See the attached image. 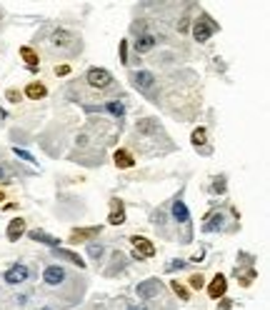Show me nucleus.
Masks as SVG:
<instances>
[{
	"label": "nucleus",
	"instance_id": "393cba45",
	"mask_svg": "<svg viewBox=\"0 0 270 310\" xmlns=\"http://www.w3.org/2000/svg\"><path fill=\"white\" fill-rule=\"evenodd\" d=\"M235 275H240V283H243V285H250L253 278H258V273L253 270V268H250V270H243V273L235 270Z\"/></svg>",
	"mask_w": 270,
	"mask_h": 310
},
{
	"label": "nucleus",
	"instance_id": "aec40b11",
	"mask_svg": "<svg viewBox=\"0 0 270 310\" xmlns=\"http://www.w3.org/2000/svg\"><path fill=\"white\" fill-rule=\"evenodd\" d=\"M25 95L33 98V100H40V98L48 95V90H45V85H43V83H30V85L25 88Z\"/></svg>",
	"mask_w": 270,
	"mask_h": 310
},
{
	"label": "nucleus",
	"instance_id": "4468645a",
	"mask_svg": "<svg viewBox=\"0 0 270 310\" xmlns=\"http://www.w3.org/2000/svg\"><path fill=\"white\" fill-rule=\"evenodd\" d=\"M23 232H25V218H13V220H10V225H8V232H5V235H8V240H10V243H15Z\"/></svg>",
	"mask_w": 270,
	"mask_h": 310
},
{
	"label": "nucleus",
	"instance_id": "20e7f679",
	"mask_svg": "<svg viewBox=\"0 0 270 310\" xmlns=\"http://www.w3.org/2000/svg\"><path fill=\"white\" fill-rule=\"evenodd\" d=\"M68 280V270L63 268V265H48L45 270H43V283L48 285V288H58Z\"/></svg>",
	"mask_w": 270,
	"mask_h": 310
},
{
	"label": "nucleus",
	"instance_id": "dca6fc26",
	"mask_svg": "<svg viewBox=\"0 0 270 310\" xmlns=\"http://www.w3.org/2000/svg\"><path fill=\"white\" fill-rule=\"evenodd\" d=\"M55 258H65L68 263H73V265H78V268H85V260L78 255V253L73 250H65V248H55Z\"/></svg>",
	"mask_w": 270,
	"mask_h": 310
},
{
	"label": "nucleus",
	"instance_id": "f8f14e48",
	"mask_svg": "<svg viewBox=\"0 0 270 310\" xmlns=\"http://www.w3.org/2000/svg\"><path fill=\"white\" fill-rule=\"evenodd\" d=\"M225 220H228V215L225 213H213L208 220H205V225H203V230L205 232H218V230H225Z\"/></svg>",
	"mask_w": 270,
	"mask_h": 310
},
{
	"label": "nucleus",
	"instance_id": "5701e85b",
	"mask_svg": "<svg viewBox=\"0 0 270 310\" xmlns=\"http://www.w3.org/2000/svg\"><path fill=\"white\" fill-rule=\"evenodd\" d=\"M88 255H90L93 260H100V258L105 255V248H103L100 243H90V245H88Z\"/></svg>",
	"mask_w": 270,
	"mask_h": 310
},
{
	"label": "nucleus",
	"instance_id": "f257e3e1",
	"mask_svg": "<svg viewBox=\"0 0 270 310\" xmlns=\"http://www.w3.org/2000/svg\"><path fill=\"white\" fill-rule=\"evenodd\" d=\"M130 83H133V88L138 93H143V95H150L153 100L155 95V75L150 70H135L133 75H130Z\"/></svg>",
	"mask_w": 270,
	"mask_h": 310
},
{
	"label": "nucleus",
	"instance_id": "f03ea898",
	"mask_svg": "<svg viewBox=\"0 0 270 310\" xmlns=\"http://www.w3.org/2000/svg\"><path fill=\"white\" fill-rule=\"evenodd\" d=\"M163 283L158 280V278H148V280H143V283H138V298H143V300H155V298H160L163 295Z\"/></svg>",
	"mask_w": 270,
	"mask_h": 310
},
{
	"label": "nucleus",
	"instance_id": "7ed1b4c3",
	"mask_svg": "<svg viewBox=\"0 0 270 310\" xmlns=\"http://www.w3.org/2000/svg\"><path fill=\"white\" fill-rule=\"evenodd\" d=\"M218 30V25L213 23L208 15H203V18H198L195 20V25H193V38L198 40V43H208V40L213 38V33Z\"/></svg>",
	"mask_w": 270,
	"mask_h": 310
},
{
	"label": "nucleus",
	"instance_id": "a211bd4d",
	"mask_svg": "<svg viewBox=\"0 0 270 310\" xmlns=\"http://www.w3.org/2000/svg\"><path fill=\"white\" fill-rule=\"evenodd\" d=\"M113 160H115L118 168H133V165H135V158L128 153V150H115Z\"/></svg>",
	"mask_w": 270,
	"mask_h": 310
},
{
	"label": "nucleus",
	"instance_id": "b1692460",
	"mask_svg": "<svg viewBox=\"0 0 270 310\" xmlns=\"http://www.w3.org/2000/svg\"><path fill=\"white\" fill-rule=\"evenodd\" d=\"M190 140H193L195 148H198V145H205V140H208V138H205V128H195V130H193V138H190Z\"/></svg>",
	"mask_w": 270,
	"mask_h": 310
},
{
	"label": "nucleus",
	"instance_id": "72a5a7b5",
	"mask_svg": "<svg viewBox=\"0 0 270 310\" xmlns=\"http://www.w3.org/2000/svg\"><path fill=\"white\" fill-rule=\"evenodd\" d=\"M28 298H30L28 293H20V295H15V303H18V305H25V303H28Z\"/></svg>",
	"mask_w": 270,
	"mask_h": 310
},
{
	"label": "nucleus",
	"instance_id": "4c0bfd02",
	"mask_svg": "<svg viewBox=\"0 0 270 310\" xmlns=\"http://www.w3.org/2000/svg\"><path fill=\"white\" fill-rule=\"evenodd\" d=\"M3 198H5V195H3V193H0V200H3Z\"/></svg>",
	"mask_w": 270,
	"mask_h": 310
},
{
	"label": "nucleus",
	"instance_id": "c85d7f7f",
	"mask_svg": "<svg viewBox=\"0 0 270 310\" xmlns=\"http://www.w3.org/2000/svg\"><path fill=\"white\" fill-rule=\"evenodd\" d=\"M213 193H225V178L220 175V180L213 183Z\"/></svg>",
	"mask_w": 270,
	"mask_h": 310
},
{
	"label": "nucleus",
	"instance_id": "39448f33",
	"mask_svg": "<svg viewBox=\"0 0 270 310\" xmlns=\"http://www.w3.org/2000/svg\"><path fill=\"white\" fill-rule=\"evenodd\" d=\"M5 283L8 285H23L28 278H30V268L25 265V263H15V265H10L8 270H5Z\"/></svg>",
	"mask_w": 270,
	"mask_h": 310
},
{
	"label": "nucleus",
	"instance_id": "c9c22d12",
	"mask_svg": "<svg viewBox=\"0 0 270 310\" xmlns=\"http://www.w3.org/2000/svg\"><path fill=\"white\" fill-rule=\"evenodd\" d=\"M35 310H63L60 305H43V308H35Z\"/></svg>",
	"mask_w": 270,
	"mask_h": 310
},
{
	"label": "nucleus",
	"instance_id": "2f4dec72",
	"mask_svg": "<svg viewBox=\"0 0 270 310\" xmlns=\"http://www.w3.org/2000/svg\"><path fill=\"white\" fill-rule=\"evenodd\" d=\"M5 95H8V100H10V103H18V100H20V93H18V90H13V88H10Z\"/></svg>",
	"mask_w": 270,
	"mask_h": 310
},
{
	"label": "nucleus",
	"instance_id": "f704fd0d",
	"mask_svg": "<svg viewBox=\"0 0 270 310\" xmlns=\"http://www.w3.org/2000/svg\"><path fill=\"white\" fill-rule=\"evenodd\" d=\"M0 180H3V183H10V175H8V170H5L3 165H0Z\"/></svg>",
	"mask_w": 270,
	"mask_h": 310
},
{
	"label": "nucleus",
	"instance_id": "423d86ee",
	"mask_svg": "<svg viewBox=\"0 0 270 310\" xmlns=\"http://www.w3.org/2000/svg\"><path fill=\"white\" fill-rule=\"evenodd\" d=\"M85 80H88V85L90 88H108L110 83H113V75L105 70V68H90L88 73H85Z\"/></svg>",
	"mask_w": 270,
	"mask_h": 310
},
{
	"label": "nucleus",
	"instance_id": "c756f323",
	"mask_svg": "<svg viewBox=\"0 0 270 310\" xmlns=\"http://www.w3.org/2000/svg\"><path fill=\"white\" fill-rule=\"evenodd\" d=\"M125 53H128V40L120 43V63H123V65L128 63V55H125Z\"/></svg>",
	"mask_w": 270,
	"mask_h": 310
},
{
	"label": "nucleus",
	"instance_id": "412c9836",
	"mask_svg": "<svg viewBox=\"0 0 270 310\" xmlns=\"http://www.w3.org/2000/svg\"><path fill=\"white\" fill-rule=\"evenodd\" d=\"M113 258H115V260H113V265L105 270V275H108V278H110L115 270H123V268H125V255H123V253L115 250V253H113Z\"/></svg>",
	"mask_w": 270,
	"mask_h": 310
},
{
	"label": "nucleus",
	"instance_id": "0eeeda50",
	"mask_svg": "<svg viewBox=\"0 0 270 310\" xmlns=\"http://www.w3.org/2000/svg\"><path fill=\"white\" fill-rule=\"evenodd\" d=\"M53 45L55 48H60V50H65V48H80V40H78V35H73V33H68V30H55L53 33Z\"/></svg>",
	"mask_w": 270,
	"mask_h": 310
},
{
	"label": "nucleus",
	"instance_id": "9b49d317",
	"mask_svg": "<svg viewBox=\"0 0 270 310\" xmlns=\"http://www.w3.org/2000/svg\"><path fill=\"white\" fill-rule=\"evenodd\" d=\"M228 290V280H225V275H215L213 278V283L208 285V298L213 300H218V298H223Z\"/></svg>",
	"mask_w": 270,
	"mask_h": 310
},
{
	"label": "nucleus",
	"instance_id": "2eb2a0df",
	"mask_svg": "<svg viewBox=\"0 0 270 310\" xmlns=\"http://www.w3.org/2000/svg\"><path fill=\"white\" fill-rule=\"evenodd\" d=\"M100 235V225H90V228H75L70 232V240H90V238H98Z\"/></svg>",
	"mask_w": 270,
	"mask_h": 310
},
{
	"label": "nucleus",
	"instance_id": "1a4fd4ad",
	"mask_svg": "<svg viewBox=\"0 0 270 310\" xmlns=\"http://www.w3.org/2000/svg\"><path fill=\"white\" fill-rule=\"evenodd\" d=\"M130 240H133V248L138 250V258H153L155 255V245L148 240V238L135 235V238H130Z\"/></svg>",
	"mask_w": 270,
	"mask_h": 310
},
{
	"label": "nucleus",
	"instance_id": "4be33fe9",
	"mask_svg": "<svg viewBox=\"0 0 270 310\" xmlns=\"http://www.w3.org/2000/svg\"><path fill=\"white\" fill-rule=\"evenodd\" d=\"M20 55L25 58V63H28V68H30L33 73L38 70V55H35V53H33L30 48H20Z\"/></svg>",
	"mask_w": 270,
	"mask_h": 310
},
{
	"label": "nucleus",
	"instance_id": "6ab92c4d",
	"mask_svg": "<svg viewBox=\"0 0 270 310\" xmlns=\"http://www.w3.org/2000/svg\"><path fill=\"white\" fill-rule=\"evenodd\" d=\"M103 110H108V113H110L113 118H118V120H120V118H125V105H123L120 100H110V103H105V105H103Z\"/></svg>",
	"mask_w": 270,
	"mask_h": 310
},
{
	"label": "nucleus",
	"instance_id": "6e6552de",
	"mask_svg": "<svg viewBox=\"0 0 270 310\" xmlns=\"http://www.w3.org/2000/svg\"><path fill=\"white\" fill-rule=\"evenodd\" d=\"M170 213H173V220H175V223H180V225H188V223H190L188 205H185L180 198H175V200H173V205H170Z\"/></svg>",
	"mask_w": 270,
	"mask_h": 310
},
{
	"label": "nucleus",
	"instance_id": "7c9ffc66",
	"mask_svg": "<svg viewBox=\"0 0 270 310\" xmlns=\"http://www.w3.org/2000/svg\"><path fill=\"white\" fill-rule=\"evenodd\" d=\"M188 263L185 260H173V263H168V270H183Z\"/></svg>",
	"mask_w": 270,
	"mask_h": 310
},
{
	"label": "nucleus",
	"instance_id": "ddd939ff",
	"mask_svg": "<svg viewBox=\"0 0 270 310\" xmlns=\"http://www.w3.org/2000/svg\"><path fill=\"white\" fill-rule=\"evenodd\" d=\"M30 240H35V243H43V245H50L53 250L60 248V238H53V235H48L45 230H30Z\"/></svg>",
	"mask_w": 270,
	"mask_h": 310
},
{
	"label": "nucleus",
	"instance_id": "cd10ccee",
	"mask_svg": "<svg viewBox=\"0 0 270 310\" xmlns=\"http://www.w3.org/2000/svg\"><path fill=\"white\" fill-rule=\"evenodd\" d=\"M13 153L18 155L20 160H28V163H35V158H33V155L28 153V150H20V148H15V150H13Z\"/></svg>",
	"mask_w": 270,
	"mask_h": 310
},
{
	"label": "nucleus",
	"instance_id": "473e14b6",
	"mask_svg": "<svg viewBox=\"0 0 270 310\" xmlns=\"http://www.w3.org/2000/svg\"><path fill=\"white\" fill-rule=\"evenodd\" d=\"M70 73V65H58L55 68V75H68Z\"/></svg>",
	"mask_w": 270,
	"mask_h": 310
},
{
	"label": "nucleus",
	"instance_id": "9d476101",
	"mask_svg": "<svg viewBox=\"0 0 270 310\" xmlns=\"http://www.w3.org/2000/svg\"><path fill=\"white\" fill-rule=\"evenodd\" d=\"M155 45H158V38H155L153 33H140L133 43L135 53H148V50H153Z\"/></svg>",
	"mask_w": 270,
	"mask_h": 310
},
{
	"label": "nucleus",
	"instance_id": "f3484780",
	"mask_svg": "<svg viewBox=\"0 0 270 310\" xmlns=\"http://www.w3.org/2000/svg\"><path fill=\"white\" fill-rule=\"evenodd\" d=\"M108 223H110V225H123V223H125V208H123L120 200L113 203V213L108 215Z\"/></svg>",
	"mask_w": 270,
	"mask_h": 310
},
{
	"label": "nucleus",
	"instance_id": "e433bc0d",
	"mask_svg": "<svg viewBox=\"0 0 270 310\" xmlns=\"http://www.w3.org/2000/svg\"><path fill=\"white\" fill-rule=\"evenodd\" d=\"M125 310H145V308H125Z\"/></svg>",
	"mask_w": 270,
	"mask_h": 310
},
{
	"label": "nucleus",
	"instance_id": "bb28decb",
	"mask_svg": "<svg viewBox=\"0 0 270 310\" xmlns=\"http://www.w3.org/2000/svg\"><path fill=\"white\" fill-rule=\"evenodd\" d=\"M203 285H205V278H203V275H190V288L200 290Z\"/></svg>",
	"mask_w": 270,
	"mask_h": 310
},
{
	"label": "nucleus",
	"instance_id": "a878e982",
	"mask_svg": "<svg viewBox=\"0 0 270 310\" xmlns=\"http://www.w3.org/2000/svg\"><path fill=\"white\" fill-rule=\"evenodd\" d=\"M173 293L180 298V300H190V298H188V290H185V288H183L178 280H173Z\"/></svg>",
	"mask_w": 270,
	"mask_h": 310
}]
</instances>
